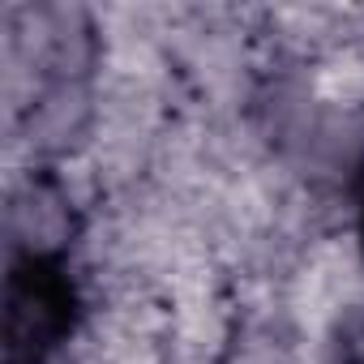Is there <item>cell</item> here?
I'll use <instances>...</instances> for the list:
<instances>
[{"label": "cell", "mask_w": 364, "mask_h": 364, "mask_svg": "<svg viewBox=\"0 0 364 364\" xmlns=\"http://www.w3.org/2000/svg\"><path fill=\"white\" fill-rule=\"evenodd\" d=\"M77 317V287L65 262L26 253L5 279V364H39Z\"/></svg>", "instance_id": "1"}, {"label": "cell", "mask_w": 364, "mask_h": 364, "mask_svg": "<svg viewBox=\"0 0 364 364\" xmlns=\"http://www.w3.org/2000/svg\"><path fill=\"white\" fill-rule=\"evenodd\" d=\"M330 364H364V309L347 313L330 338Z\"/></svg>", "instance_id": "2"}, {"label": "cell", "mask_w": 364, "mask_h": 364, "mask_svg": "<svg viewBox=\"0 0 364 364\" xmlns=\"http://www.w3.org/2000/svg\"><path fill=\"white\" fill-rule=\"evenodd\" d=\"M355 215H360V236H364V163L355 171Z\"/></svg>", "instance_id": "3"}]
</instances>
